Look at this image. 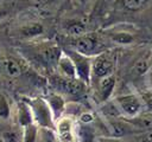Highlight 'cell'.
<instances>
[{
    "label": "cell",
    "instance_id": "obj_1",
    "mask_svg": "<svg viewBox=\"0 0 152 142\" xmlns=\"http://www.w3.org/2000/svg\"><path fill=\"white\" fill-rule=\"evenodd\" d=\"M70 39H71V45H70L71 47L69 49L75 50L88 57H95L96 54L108 50L106 37H102L96 32H87L82 36Z\"/></svg>",
    "mask_w": 152,
    "mask_h": 142
},
{
    "label": "cell",
    "instance_id": "obj_2",
    "mask_svg": "<svg viewBox=\"0 0 152 142\" xmlns=\"http://www.w3.org/2000/svg\"><path fill=\"white\" fill-rule=\"evenodd\" d=\"M24 101L30 106L33 123L38 128H46L55 130V117L45 98L42 97H27Z\"/></svg>",
    "mask_w": 152,
    "mask_h": 142
},
{
    "label": "cell",
    "instance_id": "obj_3",
    "mask_svg": "<svg viewBox=\"0 0 152 142\" xmlns=\"http://www.w3.org/2000/svg\"><path fill=\"white\" fill-rule=\"evenodd\" d=\"M112 102L116 106L120 116L132 120L140 116L144 111V102L137 93H122L115 96Z\"/></svg>",
    "mask_w": 152,
    "mask_h": 142
},
{
    "label": "cell",
    "instance_id": "obj_4",
    "mask_svg": "<svg viewBox=\"0 0 152 142\" xmlns=\"http://www.w3.org/2000/svg\"><path fill=\"white\" fill-rule=\"evenodd\" d=\"M50 84L55 92L64 96L70 97H78L82 96L87 90V84L80 80L78 78H65L58 73L52 75L50 77Z\"/></svg>",
    "mask_w": 152,
    "mask_h": 142
},
{
    "label": "cell",
    "instance_id": "obj_5",
    "mask_svg": "<svg viewBox=\"0 0 152 142\" xmlns=\"http://www.w3.org/2000/svg\"><path fill=\"white\" fill-rule=\"evenodd\" d=\"M114 69L115 57L109 50L91 57V80L113 75Z\"/></svg>",
    "mask_w": 152,
    "mask_h": 142
},
{
    "label": "cell",
    "instance_id": "obj_6",
    "mask_svg": "<svg viewBox=\"0 0 152 142\" xmlns=\"http://www.w3.org/2000/svg\"><path fill=\"white\" fill-rule=\"evenodd\" d=\"M62 52H63V50H61L59 46L52 41L40 43L34 47L36 60L39 62L45 67L56 69L57 62H58Z\"/></svg>",
    "mask_w": 152,
    "mask_h": 142
},
{
    "label": "cell",
    "instance_id": "obj_7",
    "mask_svg": "<svg viewBox=\"0 0 152 142\" xmlns=\"http://www.w3.org/2000/svg\"><path fill=\"white\" fill-rule=\"evenodd\" d=\"M63 51L71 58L76 69L77 78L83 83H86L87 85H89L91 82V57L84 56L71 49H66Z\"/></svg>",
    "mask_w": 152,
    "mask_h": 142
},
{
    "label": "cell",
    "instance_id": "obj_8",
    "mask_svg": "<svg viewBox=\"0 0 152 142\" xmlns=\"http://www.w3.org/2000/svg\"><path fill=\"white\" fill-rule=\"evenodd\" d=\"M55 133L58 142H77L75 121L70 116H62L55 122Z\"/></svg>",
    "mask_w": 152,
    "mask_h": 142
},
{
    "label": "cell",
    "instance_id": "obj_9",
    "mask_svg": "<svg viewBox=\"0 0 152 142\" xmlns=\"http://www.w3.org/2000/svg\"><path fill=\"white\" fill-rule=\"evenodd\" d=\"M115 86H116V78L114 75L97 79L95 93H96V97L101 104H104L108 101H110V98L114 93Z\"/></svg>",
    "mask_w": 152,
    "mask_h": 142
},
{
    "label": "cell",
    "instance_id": "obj_10",
    "mask_svg": "<svg viewBox=\"0 0 152 142\" xmlns=\"http://www.w3.org/2000/svg\"><path fill=\"white\" fill-rule=\"evenodd\" d=\"M45 32V28L42 22L38 21H30L26 22L17 28V33L20 38H26V39H33L43 36Z\"/></svg>",
    "mask_w": 152,
    "mask_h": 142
},
{
    "label": "cell",
    "instance_id": "obj_11",
    "mask_svg": "<svg viewBox=\"0 0 152 142\" xmlns=\"http://www.w3.org/2000/svg\"><path fill=\"white\" fill-rule=\"evenodd\" d=\"M106 37L119 45H129L132 43H134V40L137 39L134 33H132L131 31L126 30V28H113L106 32Z\"/></svg>",
    "mask_w": 152,
    "mask_h": 142
},
{
    "label": "cell",
    "instance_id": "obj_12",
    "mask_svg": "<svg viewBox=\"0 0 152 142\" xmlns=\"http://www.w3.org/2000/svg\"><path fill=\"white\" fill-rule=\"evenodd\" d=\"M63 31L69 38H75L87 33V24L80 18H71L64 21Z\"/></svg>",
    "mask_w": 152,
    "mask_h": 142
},
{
    "label": "cell",
    "instance_id": "obj_13",
    "mask_svg": "<svg viewBox=\"0 0 152 142\" xmlns=\"http://www.w3.org/2000/svg\"><path fill=\"white\" fill-rule=\"evenodd\" d=\"M57 73L65 77V78H77L76 75V69L75 65L71 60V58L63 51L58 62H57V66H56Z\"/></svg>",
    "mask_w": 152,
    "mask_h": 142
},
{
    "label": "cell",
    "instance_id": "obj_14",
    "mask_svg": "<svg viewBox=\"0 0 152 142\" xmlns=\"http://www.w3.org/2000/svg\"><path fill=\"white\" fill-rule=\"evenodd\" d=\"M45 99H46V102H48V104H49V106L52 111L55 121L58 120L59 117L64 116L66 103H65V99L62 95H59L57 92H53V93H50Z\"/></svg>",
    "mask_w": 152,
    "mask_h": 142
},
{
    "label": "cell",
    "instance_id": "obj_15",
    "mask_svg": "<svg viewBox=\"0 0 152 142\" xmlns=\"http://www.w3.org/2000/svg\"><path fill=\"white\" fill-rule=\"evenodd\" d=\"M0 70L5 76L10 78L19 77L23 73L21 65L15 59L10 58V57H5L0 59Z\"/></svg>",
    "mask_w": 152,
    "mask_h": 142
},
{
    "label": "cell",
    "instance_id": "obj_16",
    "mask_svg": "<svg viewBox=\"0 0 152 142\" xmlns=\"http://www.w3.org/2000/svg\"><path fill=\"white\" fill-rule=\"evenodd\" d=\"M17 120H18V123L21 128H25L30 124H33V118H32L30 106L27 105V103L24 99L21 102H19L17 105Z\"/></svg>",
    "mask_w": 152,
    "mask_h": 142
},
{
    "label": "cell",
    "instance_id": "obj_17",
    "mask_svg": "<svg viewBox=\"0 0 152 142\" xmlns=\"http://www.w3.org/2000/svg\"><path fill=\"white\" fill-rule=\"evenodd\" d=\"M152 67V52H146L141 57H139L134 65H133V72L138 76H146L147 72Z\"/></svg>",
    "mask_w": 152,
    "mask_h": 142
},
{
    "label": "cell",
    "instance_id": "obj_18",
    "mask_svg": "<svg viewBox=\"0 0 152 142\" xmlns=\"http://www.w3.org/2000/svg\"><path fill=\"white\" fill-rule=\"evenodd\" d=\"M151 0H118L119 6L121 9L128 12V13H135L139 11H142Z\"/></svg>",
    "mask_w": 152,
    "mask_h": 142
},
{
    "label": "cell",
    "instance_id": "obj_19",
    "mask_svg": "<svg viewBox=\"0 0 152 142\" xmlns=\"http://www.w3.org/2000/svg\"><path fill=\"white\" fill-rule=\"evenodd\" d=\"M12 115L10 99L5 92H0V120L7 121Z\"/></svg>",
    "mask_w": 152,
    "mask_h": 142
},
{
    "label": "cell",
    "instance_id": "obj_20",
    "mask_svg": "<svg viewBox=\"0 0 152 142\" xmlns=\"http://www.w3.org/2000/svg\"><path fill=\"white\" fill-rule=\"evenodd\" d=\"M38 130L34 123L23 128V142H38Z\"/></svg>",
    "mask_w": 152,
    "mask_h": 142
},
{
    "label": "cell",
    "instance_id": "obj_21",
    "mask_svg": "<svg viewBox=\"0 0 152 142\" xmlns=\"http://www.w3.org/2000/svg\"><path fill=\"white\" fill-rule=\"evenodd\" d=\"M38 142H58L55 130L53 129H46V128H39Z\"/></svg>",
    "mask_w": 152,
    "mask_h": 142
},
{
    "label": "cell",
    "instance_id": "obj_22",
    "mask_svg": "<svg viewBox=\"0 0 152 142\" xmlns=\"http://www.w3.org/2000/svg\"><path fill=\"white\" fill-rule=\"evenodd\" d=\"M95 142H124L119 137H113V136H101L97 137Z\"/></svg>",
    "mask_w": 152,
    "mask_h": 142
},
{
    "label": "cell",
    "instance_id": "obj_23",
    "mask_svg": "<svg viewBox=\"0 0 152 142\" xmlns=\"http://www.w3.org/2000/svg\"><path fill=\"white\" fill-rule=\"evenodd\" d=\"M146 79H147V85H148L150 89L152 90V67H151V70L147 72V75H146Z\"/></svg>",
    "mask_w": 152,
    "mask_h": 142
},
{
    "label": "cell",
    "instance_id": "obj_24",
    "mask_svg": "<svg viewBox=\"0 0 152 142\" xmlns=\"http://www.w3.org/2000/svg\"><path fill=\"white\" fill-rule=\"evenodd\" d=\"M80 6H86L88 2H89V0H75Z\"/></svg>",
    "mask_w": 152,
    "mask_h": 142
},
{
    "label": "cell",
    "instance_id": "obj_25",
    "mask_svg": "<svg viewBox=\"0 0 152 142\" xmlns=\"http://www.w3.org/2000/svg\"><path fill=\"white\" fill-rule=\"evenodd\" d=\"M103 1H106V2H110V1H114V0H103Z\"/></svg>",
    "mask_w": 152,
    "mask_h": 142
},
{
    "label": "cell",
    "instance_id": "obj_26",
    "mask_svg": "<svg viewBox=\"0 0 152 142\" xmlns=\"http://www.w3.org/2000/svg\"><path fill=\"white\" fill-rule=\"evenodd\" d=\"M1 17H2V11L0 9V18H1Z\"/></svg>",
    "mask_w": 152,
    "mask_h": 142
}]
</instances>
